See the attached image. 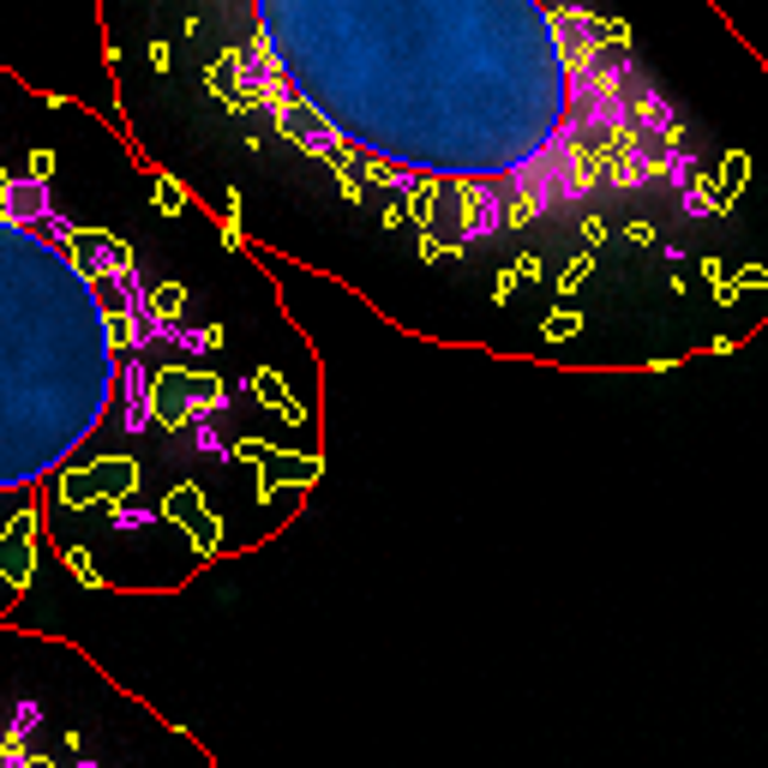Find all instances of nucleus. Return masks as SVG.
<instances>
[{"instance_id": "obj_1", "label": "nucleus", "mask_w": 768, "mask_h": 768, "mask_svg": "<svg viewBox=\"0 0 768 768\" xmlns=\"http://www.w3.org/2000/svg\"><path fill=\"white\" fill-rule=\"evenodd\" d=\"M247 84L349 187L456 204L486 240L690 169L600 24L553 0H252Z\"/></svg>"}, {"instance_id": "obj_3", "label": "nucleus", "mask_w": 768, "mask_h": 768, "mask_svg": "<svg viewBox=\"0 0 768 768\" xmlns=\"http://www.w3.org/2000/svg\"><path fill=\"white\" fill-rule=\"evenodd\" d=\"M79 655L43 636H19L12 660L0 667V768H114L97 757L91 738H102L121 714H133V702L109 714L102 726H72L48 714V690L60 685Z\"/></svg>"}, {"instance_id": "obj_2", "label": "nucleus", "mask_w": 768, "mask_h": 768, "mask_svg": "<svg viewBox=\"0 0 768 768\" xmlns=\"http://www.w3.org/2000/svg\"><path fill=\"white\" fill-rule=\"evenodd\" d=\"M199 342L121 240L0 174V522L31 529L60 481H102L114 432L192 439L228 415V384L181 361Z\"/></svg>"}]
</instances>
